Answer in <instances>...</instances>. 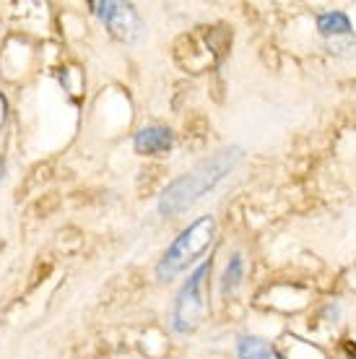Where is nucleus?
Returning <instances> with one entry per match:
<instances>
[{
    "mask_svg": "<svg viewBox=\"0 0 356 359\" xmlns=\"http://www.w3.org/2000/svg\"><path fill=\"white\" fill-rule=\"evenodd\" d=\"M211 269H214L211 261L198 263L182 281V287L174 297V307H172V331L174 333H193L203 323L205 310H208L205 281L211 278Z\"/></svg>",
    "mask_w": 356,
    "mask_h": 359,
    "instance_id": "nucleus-3",
    "label": "nucleus"
},
{
    "mask_svg": "<svg viewBox=\"0 0 356 359\" xmlns=\"http://www.w3.org/2000/svg\"><path fill=\"white\" fill-rule=\"evenodd\" d=\"M242 156H245L242 146H224L211 156L200 159L196 167L182 172L179 177H174L167 188L161 190L159 214L167 216V219H177L185 211H190L205 193H211L242 162Z\"/></svg>",
    "mask_w": 356,
    "mask_h": 359,
    "instance_id": "nucleus-1",
    "label": "nucleus"
},
{
    "mask_svg": "<svg viewBox=\"0 0 356 359\" xmlns=\"http://www.w3.org/2000/svg\"><path fill=\"white\" fill-rule=\"evenodd\" d=\"M237 357L240 359H284L281 351L266 339L258 336H242L237 341Z\"/></svg>",
    "mask_w": 356,
    "mask_h": 359,
    "instance_id": "nucleus-7",
    "label": "nucleus"
},
{
    "mask_svg": "<svg viewBox=\"0 0 356 359\" xmlns=\"http://www.w3.org/2000/svg\"><path fill=\"white\" fill-rule=\"evenodd\" d=\"M317 32L322 36H351V18L343 13V11H325L317 16Z\"/></svg>",
    "mask_w": 356,
    "mask_h": 359,
    "instance_id": "nucleus-8",
    "label": "nucleus"
},
{
    "mask_svg": "<svg viewBox=\"0 0 356 359\" xmlns=\"http://www.w3.org/2000/svg\"><path fill=\"white\" fill-rule=\"evenodd\" d=\"M242 284H245V258H242V252H232L221 273V287H219L221 299H232L242 289Z\"/></svg>",
    "mask_w": 356,
    "mask_h": 359,
    "instance_id": "nucleus-6",
    "label": "nucleus"
},
{
    "mask_svg": "<svg viewBox=\"0 0 356 359\" xmlns=\"http://www.w3.org/2000/svg\"><path fill=\"white\" fill-rule=\"evenodd\" d=\"M3 120H6V99L0 97V128H3Z\"/></svg>",
    "mask_w": 356,
    "mask_h": 359,
    "instance_id": "nucleus-9",
    "label": "nucleus"
},
{
    "mask_svg": "<svg viewBox=\"0 0 356 359\" xmlns=\"http://www.w3.org/2000/svg\"><path fill=\"white\" fill-rule=\"evenodd\" d=\"M91 11L97 13L99 21L107 27V32L115 36L117 42L133 45L143 36V21L130 3L104 0V3H91Z\"/></svg>",
    "mask_w": 356,
    "mask_h": 359,
    "instance_id": "nucleus-4",
    "label": "nucleus"
},
{
    "mask_svg": "<svg viewBox=\"0 0 356 359\" xmlns=\"http://www.w3.org/2000/svg\"><path fill=\"white\" fill-rule=\"evenodd\" d=\"M216 232H219V224L214 214L198 216L164 250V255L156 263V278L161 284H167V281H174L179 273H185L187 269H193L203 258V252L211 250V245L216 243Z\"/></svg>",
    "mask_w": 356,
    "mask_h": 359,
    "instance_id": "nucleus-2",
    "label": "nucleus"
},
{
    "mask_svg": "<svg viewBox=\"0 0 356 359\" xmlns=\"http://www.w3.org/2000/svg\"><path fill=\"white\" fill-rule=\"evenodd\" d=\"M174 146V133L167 126H143L133 135V149L138 156H164Z\"/></svg>",
    "mask_w": 356,
    "mask_h": 359,
    "instance_id": "nucleus-5",
    "label": "nucleus"
}]
</instances>
